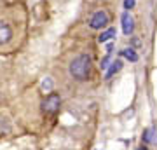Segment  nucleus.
I'll use <instances>...</instances> for the list:
<instances>
[{
  "instance_id": "1",
  "label": "nucleus",
  "mask_w": 157,
  "mask_h": 150,
  "mask_svg": "<svg viewBox=\"0 0 157 150\" xmlns=\"http://www.w3.org/2000/svg\"><path fill=\"white\" fill-rule=\"evenodd\" d=\"M70 75L75 80H86L89 77L91 72V56L89 54H78L77 58H73V61L70 63Z\"/></svg>"
},
{
  "instance_id": "2",
  "label": "nucleus",
  "mask_w": 157,
  "mask_h": 150,
  "mask_svg": "<svg viewBox=\"0 0 157 150\" xmlns=\"http://www.w3.org/2000/svg\"><path fill=\"white\" fill-rule=\"evenodd\" d=\"M59 105H61V98H59L58 93H49L42 100V103H40L44 113H54V112H58L59 110Z\"/></svg>"
},
{
  "instance_id": "3",
  "label": "nucleus",
  "mask_w": 157,
  "mask_h": 150,
  "mask_svg": "<svg viewBox=\"0 0 157 150\" xmlns=\"http://www.w3.org/2000/svg\"><path fill=\"white\" fill-rule=\"evenodd\" d=\"M110 23V17H108V12L107 11H96L89 19V26L93 30H101V28H105Z\"/></svg>"
},
{
  "instance_id": "4",
  "label": "nucleus",
  "mask_w": 157,
  "mask_h": 150,
  "mask_svg": "<svg viewBox=\"0 0 157 150\" xmlns=\"http://www.w3.org/2000/svg\"><path fill=\"white\" fill-rule=\"evenodd\" d=\"M12 40V26L0 19V45H6Z\"/></svg>"
},
{
  "instance_id": "5",
  "label": "nucleus",
  "mask_w": 157,
  "mask_h": 150,
  "mask_svg": "<svg viewBox=\"0 0 157 150\" xmlns=\"http://www.w3.org/2000/svg\"><path fill=\"white\" fill-rule=\"evenodd\" d=\"M133 28H135L133 17L129 16V12H124L122 14V32H124V35H131L133 33Z\"/></svg>"
},
{
  "instance_id": "6",
  "label": "nucleus",
  "mask_w": 157,
  "mask_h": 150,
  "mask_svg": "<svg viewBox=\"0 0 157 150\" xmlns=\"http://www.w3.org/2000/svg\"><path fill=\"white\" fill-rule=\"evenodd\" d=\"M121 68H122V61H121V60H115V61L110 65V68L107 70V73H105V79H107V80H108V79H112L113 75H115V73L121 70Z\"/></svg>"
},
{
  "instance_id": "7",
  "label": "nucleus",
  "mask_w": 157,
  "mask_h": 150,
  "mask_svg": "<svg viewBox=\"0 0 157 150\" xmlns=\"http://www.w3.org/2000/svg\"><path fill=\"white\" fill-rule=\"evenodd\" d=\"M141 140H143V143H154V141L157 140L155 129L154 128H147L145 131H143V134H141Z\"/></svg>"
},
{
  "instance_id": "8",
  "label": "nucleus",
  "mask_w": 157,
  "mask_h": 150,
  "mask_svg": "<svg viewBox=\"0 0 157 150\" xmlns=\"http://www.w3.org/2000/svg\"><path fill=\"white\" fill-rule=\"evenodd\" d=\"M115 33H117V32H115V28H108L107 32H103V33L98 37V40H100V42H107V40L113 39V37H115Z\"/></svg>"
},
{
  "instance_id": "9",
  "label": "nucleus",
  "mask_w": 157,
  "mask_h": 150,
  "mask_svg": "<svg viewBox=\"0 0 157 150\" xmlns=\"http://www.w3.org/2000/svg\"><path fill=\"white\" fill-rule=\"evenodd\" d=\"M121 54H122L124 58H128L129 61H133V63H135V61H138V54H136V52H135V49H131V47H128V49H124L122 52H121Z\"/></svg>"
},
{
  "instance_id": "10",
  "label": "nucleus",
  "mask_w": 157,
  "mask_h": 150,
  "mask_svg": "<svg viewBox=\"0 0 157 150\" xmlns=\"http://www.w3.org/2000/svg\"><path fill=\"white\" fill-rule=\"evenodd\" d=\"M7 133H11V124H9V121L0 117V136L2 134H7Z\"/></svg>"
},
{
  "instance_id": "11",
  "label": "nucleus",
  "mask_w": 157,
  "mask_h": 150,
  "mask_svg": "<svg viewBox=\"0 0 157 150\" xmlns=\"http://www.w3.org/2000/svg\"><path fill=\"white\" fill-rule=\"evenodd\" d=\"M51 89H52V80H51V79H45V80H42V91H45V93H51Z\"/></svg>"
},
{
  "instance_id": "12",
  "label": "nucleus",
  "mask_w": 157,
  "mask_h": 150,
  "mask_svg": "<svg viewBox=\"0 0 157 150\" xmlns=\"http://www.w3.org/2000/svg\"><path fill=\"white\" fill-rule=\"evenodd\" d=\"M135 7V0H124V9H133Z\"/></svg>"
}]
</instances>
